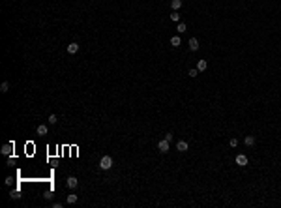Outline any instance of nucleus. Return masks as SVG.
<instances>
[{
	"label": "nucleus",
	"mask_w": 281,
	"mask_h": 208,
	"mask_svg": "<svg viewBox=\"0 0 281 208\" xmlns=\"http://www.w3.org/2000/svg\"><path fill=\"white\" fill-rule=\"evenodd\" d=\"M165 139H167V141H169V143H171V141H172V139H175V135H172V133H171V131H169V133H167V135H165Z\"/></svg>",
	"instance_id": "412c9836"
},
{
	"label": "nucleus",
	"mask_w": 281,
	"mask_h": 208,
	"mask_svg": "<svg viewBox=\"0 0 281 208\" xmlns=\"http://www.w3.org/2000/svg\"><path fill=\"white\" fill-rule=\"evenodd\" d=\"M189 75H191V77H197V75H199V70H197V67H191V70H189Z\"/></svg>",
	"instance_id": "6ab92c4d"
},
{
	"label": "nucleus",
	"mask_w": 281,
	"mask_h": 208,
	"mask_svg": "<svg viewBox=\"0 0 281 208\" xmlns=\"http://www.w3.org/2000/svg\"><path fill=\"white\" fill-rule=\"evenodd\" d=\"M0 152H2L4 156H11V152H13V143H6V145L2 146V150H0Z\"/></svg>",
	"instance_id": "7ed1b4c3"
},
{
	"label": "nucleus",
	"mask_w": 281,
	"mask_h": 208,
	"mask_svg": "<svg viewBox=\"0 0 281 208\" xmlns=\"http://www.w3.org/2000/svg\"><path fill=\"white\" fill-rule=\"evenodd\" d=\"M189 49H191V51H197V49H199V39H197V38H191V39H189Z\"/></svg>",
	"instance_id": "1a4fd4ad"
},
{
	"label": "nucleus",
	"mask_w": 281,
	"mask_h": 208,
	"mask_svg": "<svg viewBox=\"0 0 281 208\" xmlns=\"http://www.w3.org/2000/svg\"><path fill=\"white\" fill-rule=\"evenodd\" d=\"M206 67H208L206 60H199V62H197V70H199V71H204Z\"/></svg>",
	"instance_id": "9b49d317"
},
{
	"label": "nucleus",
	"mask_w": 281,
	"mask_h": 208,
	"mask_svg": "<svg viewBox=\"0 0 281 208\" xmlns=\"http://www.w3.org/2000/svg\"><path fill=\"white\" fill-rule=\"evenodd\" d=\"M66 184H68V187H71V189H75V187L79 186V180L75 178V176H69V178H68V182H66Z\"/></svg>",
	"instance_id": "423d86ee"
},
{
	"label": "nucleus",
	"mask_w": 281,
	"mask_h": 208,
	"mask_svg": "<svg viewBox=\"0 0 281 208\" xmlns=\"http://www.w3.org/2000/svg\"><path fill=\"white\" fill-rule=\"evenodd\" d=\"M176 30H178V32H180V34H184V32H186V30H188V26H186V25H184V23H178V28H176Z\"/></svg>",
	"instance_id": "f3484780"
},
{
	"label": "nucleus",
	"mask_w": 281,
	"mask_h": 208,
	"mask_svg": "<svg viewBox=\"0 0 281 208\" xmlns=\"http://www.w3.org/2000/svg\"><path fill=\"white\" fill-rule=\"evenodd\" d=\"M8 90H10V83H2V85H0V92H4V94H6Z\"/></svg>",
	"instance_id": "dca6fc26"
},
{
	"label": "nucleus",
	"mask_w": 281,
	"mask_h": 208,
	"mask_svg": "<svg viewBox=\"0 0 281 208\" xmlns=\"http://www.w3.org/2000/svg\"><path fill=\"white\" fill-rule=\"evenodd\" d=\"M111 167H113V158H111V156H103V158L100 159V169L101 171H109Z\"/></svg>",
	"instance_id": "f257e3e1"
},
{
	"label": "nucleus",
	"mask_w": 281,
	"mask_h": 208,
	"mask_svg": "<svg viewBox=\"0 0 281 208\" xmlns=\"http://www.w3.org/2000/svg\"><path fill=\"white\" fill-rule=\"evenodd\" d=\"M171 45L172 47H178V45H180V38H178V36H172V38H171Z\"/></svg>",
	"instance_id": "4468645a"
},
{
	"label": "nucleus",
	"mask_w": 281,
	"mask_h": 208,
	"mask_svg": "<svg viewBox=\"0 0 281 208\" xmlns=\"http://www.w3.org/2000/svg\"><path fill=\"white\" fill-rule=\"evenodd\" d=\"M244 143H246L247 146H253V145H255V137H253V135H247V137L244 139Z\"/></svg>",
	"instance_id": "f8f14e48"
},
{
	"label": "nucleus",
	"mask_w": 281,
	"mask_h": 208,
	"mask_svg": "<svg viewBox=\"0 0 281 208\" xmlns=\"http://www.w3.org/2000/svg\"><path fill=\"white\" fill-rule=\"evenodd\" d=\"M36 131H38V135H47L49 133V127H47L45 124H39V126L36 127Z\"/></svg>",
	"instance_id": "39448f33"
},
{
	"label": "nucleus",
	"mask_w": 281,
	"mask_h": 208,
	"mask_svg": "<svg viewBox=\"0 0 281 208\" xmlns=\"http://www.w3.org/2000/svg\"><path fill=\"white\" fill-rule=\"evenodd\" d=\"M66 201H68V205H75V202H77V195H68V199H66Z\"/></svg>",
	"instance_id": "ddd939ff"
},
{
	"label": "nucleus",
	"mask_w": 281,
	"mask_h": 208,
	"mask_svg": "<svg viewBox=\"0 0 281 208\" xmlns=\"http://www.w3.org/2000/svg\"><path fill=\"white\" fill-rule=\"evenodd\" d=\"M171 21L180 23V15H178V11H172V13H171Z\"/></svg>",
	"instance_id": "2eb2a0df"
},
{
	"label": "nucleus",
	"mask_w": 281,
	"mask_h": 208,
	"mask_svg": "<svg viewBox=\"0 0 281 208\" xmlns=\"http://www.w3.org/2000/svg\"><path fill=\"white\" fill-rule=\"evenodd\" d=\"M236 165H240V167H246V165H247V156L238 154V156H236Z\"/></svg>",
	"instance_id": "20e7f679"
},
{
	"label": "nucleus",
	"mask_w": 281,
	"mask_h": 208,
	"mask_svg": "<svg viewBox=\"0 0 281 208\" xmlns=\"http://www.w3.org/2000/svg\"><path fill=\"white\" fill-rule=\"evenodd\" d=\"M171 8H172L175 11H178V10L182 8V0H171Z\"/></svg>",
	"instance_id": "9d476101"
},
{
	"label": "nucleus",
	"mask_w": 281,
	"mask_h": 208,
	"mask_svg": "<svg viewBox=\"0 0 281 208\" xmlns=\"http://www.w3.org/2000/svg\"><path fill=\"white\" fill-rule=\"evenodd\" d=\"M21 197V195H19V191H13V193H11V199H19Z\"/></svg>",
	"instance_id": "4be33fe9"
},
{
	"label": "nucleus",
	"mask_w": 281,
	"mask_h": 208,
	"mask_svg": "<svg viewBox=\"0 0 281 208\" xmlns=\"http://www.w3.org/2000/svg\"><path fill=\"white\" fill-rule=\"evenodd\" d=\"M229 145H231L232 148H236V146H238V139H236V137H234V139H231V141H229Z\"/></svg>",
	"instance_id": "a211bd4d"
},
{
	"label": "nucleus",
	"mask_w": 281,
	"mask_h": 208,
	"mask_svg": "<svg viewBox=\"0 0 281 208\" xmlns=\"http://www.w3.org/2000/svg\"><path fill=\"white\" fill-rule=\"evenodd\" d=\"M157 148H159V152H161V154H167V152H169V148H171V143H169L167 139H161V141L157 143Z\"/></svg>",
	"instance_id": "f03ea898"
},
{
	"label": "nucleus",
	"mask_w": 281,
	"mask_h": 208,
	"mask_svg": "<svg viewBox=\"0 0 281 208\" xmlns=\"http://www.w3.org/2000/svg\"><path fill=\"white\" fill-rule=\"evenodd\" d=\"M77 51H79V43H69V45H68V53L69 54H75V53H77Z\"/></svg>",
	"instance_id": "6e6552de"
},
{
	"label": "nucleus",
	"mask_w": 281,
	"mask_h": 208,
	"mask_svg": "<svg viewBox=\"0 0 281 208\" xmlns=\"http://www.w3.org/2000/svg\"><path fill=\"white\" fill-rule=\"evenodd\" d=\"M176 150L178 152H186V150H188V143H186V141H178L176 143Z\"/></svg>",
	"instance_id": "0eeeda50"
},
{
	"label": "nucleus",
	"mask_w": 281,
	"mask_h": 208,
	"mask_svg": "<svg viewBox=\"0 0 281 208\" xmlns=\"http://www.w3.org/2000/svg\"><path fill=\"white\" fill-rule=\"evenodd\" d=\"M56 114H51V116H49V124H56Z\"/></svg>",
	"instance_id": "aec40b11"
}]
</instances>
